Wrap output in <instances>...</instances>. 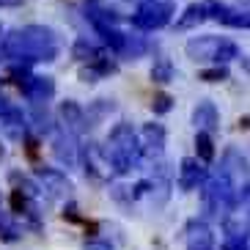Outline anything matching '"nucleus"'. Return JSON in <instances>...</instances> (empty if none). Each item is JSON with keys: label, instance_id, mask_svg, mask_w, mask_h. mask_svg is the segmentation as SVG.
Returning a JSON list of instances; mask_svg holds the SVG:
<instances>
[{"label": "nucleus", "instance_id": "nucleus-1", "mask_svg": "<svg viewBox=\"0 0 250 250\" xmlns=\"http://www.w3.org/2000/svg\"><path fill=\"white\" fill-rule=\"evenodd\" d=\"M61 55V36L47 25H25L0 39V61L8 63H52Z\"/></svg>", "mask_w": 250, "mask_h": 250}, {"label": "nucleus", "instance_id": "nucleus-2", "mask_svg": "<svg viewBox=\"0 0 250 250\" xmlns=\"http://www.w3.org/2000/svg\"><path fill=\"white\" fill-rule=\"evenodd\" d=\"M104 160H107V168L118 176H124L129 170L140 168L143 165V151H140V140L138 132L132 129V124H116L107 135V146H104Z\"/></svg>", "mask_w": 250, "mask_h": 250}, {"label": "nucleus", "instance_id": "nucleus-3", "mask_svg": "<svg viewBox=\"0 0 250 250\" xmlns=\"http://www.w3.org/2000/svg\"><path fill=\"white\" fill-rule=\"evenodd\" d=\"M184 52L195 63H228V61L242 58V50L231 39L220 36H192L184 44Z\"/></svg>", "mask_w": 250, "mask_h": 250}, {"label": "nucleus", "instance_id": "nucleus-4", "mask_svg": "<svg viewBox=\"0 0 250 250\" xmlns=\"http://www.w3.org/2000/svg\"><path fill=\"white\" fill-rule=\"evenodd\" d=\"M173 20V3L168 0H151V3H140L135 8V14L129 17L135 30L140 33H154V30L165 28Z\"/></svg>", "mask_w": 250, "mask_h": 250}, {"label": "nucleus", "instance_id": "nucleus-5", "mask_svg": "<svg viewBox=\"0 0 250 250\" xmlns=\"http://www.w3.org/2000/svg\"><path fill=\"white\" fill-rule=\"evenodd\" d=\"M206 6V17L212 22H220L226 28H245L250 30V8L242 6H228V3H220V0H204Z\"/></svg>", "mask_w": 250, "mask_h": 250}, {"label": "nucleus", "instance_id": "nucleus-6", "mask_svg": "<svg viewBox=\"0 0 250 250\" xmlns=\"http://www.w3.org/2000/svg\"><path fill=\"white\" fill-rule=\"evenodd\" d=\"M36 182L42 184L39 190H44L50 198H72L74 184L66 179V173H61L55 168H36Z\"/></svg>", "mask_w": 250, "mask_h": 250}, {"label": "nucleus", "instance_id": "nucleus-7", "mask_svg": "<svg viewBox=\"0 0 250 250\" xmlns=\"http://www.w3.org/2000/svg\"><path fill=\"white\" fill-rule=\"evenodd\" d=\"M138 140H140V151H143V162L160 160L162 151H165V126L162 124H143Z\"/></svg>", "mask_w": 250, "mask_h": 250}, {"label": "nucleus", "instance_id": "nucleus-8", "mask_svg": "<svg viewBox=\"0 0 250 250\" xmlns=\"http://www.w3.org/2000/svg\"><path fill=\"white\" fill-rule=\"evenodd\" d=\"M22 96L30 104H47L55 96V80L52 77H39V74H30L28 80L22 83Z\"/></svg>", "mask_w": 250, "mask_h": 250}, {"label": "nucleus", "instance_id": "nucleus-9", "mask_svg": "<svg viewBox=\"0 0 250 250\" xmlns=\"http://www.w3.org/2000/svg\"><path fill=\"white\" fill-rule=\"evenodd\" d=\"M220 170L231 179V184H234L236 190H242V184L250 182V165H248V160H245L236 148H228V151H226Z\"/></svg>", "mask_w": 250, "mask_h": 250}, {"label": "nucleus", "instance_id": "nucleus-10", "mask_svg": "<svg viewBox=\"0 0 250 250\" xmlns=\"http://www.w3.org/2000/svg\"><path fill=\"white\" fill-rule=\"evenodd\" d=\"M52 154L61 165H66V168H74L77 162H80V146H77V138L69 135L66 129H61L55 138H52Z\"/></svg>", "mask_w": 250, "mask_h": 250}, {"label": "nucleus", "instance_id": "nucleus-11", "mask_svg": "<svg viewBox=\"0 0 250 250\" xmlns=\"http://www.w3.org/2000/svg\"><path fill=\"white\" fill-rule=\"evenodd\" d=\"M58 124L61 129H66L69 135H83L85 132V113H83V107L74 99H66V102H61L58 107Z\"/></svg>", "mask_w": 250, "mask_h": 250}, {"label": "nucleus", "instance_id": "nucleus-12", "mask_svg": "<svg viewBox=\"0 0 250 250\" xmlns=\"http://www.w3.org/2000/svg\"><path fill=\"white\" fill-rule=\"evenodd\" d=\"M184 242H187V250H214L212 228L206 226L204 220L187 223V228H184Z\"/></svg>", "mask_w": 250, "mask_h": 250}, {"label": "nucleus", "instance_id": "nucleus-13", "mask_svg": "<svg viewBox=\"0 0 250 250\" xmlns=\"http://www.w3.org/2000/svg\"><path fill=\"white\" fill-rule=\"evenodd\" d=\"M206 168L201 165V160H192V157H187V160H182V165H179V187H182L184 192L190 190H198L201 184L206 182Z\"/></svg>", "mask_w": 250, "mask_h": 250}, {"label": "nucleus", "instance_id": "nucleus-14", "mask_svg": "<svg viewBox=\"0 0 250 250\" xmlns=\"http://www.w3.org/2000/svg\"><path fill=\"white\" fill-rule=\"evenodd\" d=\"M83 14H85V20L91 22L94 30L104 28V25H118V20H121L110 6H104L102 0H85L83 3Z\"/></svg>", "mask_w": 250, "mask_h": 250}, {"label": "nucleus", "instance_id": "nucleus-15", "mask_svg": "<svg viewBox=\"0 0 250 250\" xmlns=\"http://www.w3.org/2000/svg\"><path fill=\"white\" fill-rule=\"evenodd\" d=\"M192 124H195V129H204V132H214L220 126V113L212 99H201L192 107Z\"/></svg>", "mask_w": 250, "mask_h": 250}, {"label": "nucleus", "instance_id": "nucleus-16", "mask_svg": "<svg viewBox=\"0 0 250 250\" xmlns=\"http://www.w3.org/2000/svg\"><path fill=\"white\" fill-rule=\"evenodd\" d=\"M113 110H116L113 99H94L88 107H83V113H85V129H94V126H99Z\"/></svg>", "mask_w": 250, "mask_h": 250}, {"label": "nucleus", "instance_id": "nucleus-17", "mask_svg": "<svg viewBox=\"0 0 250 250\" xmlns=\"http://www.w3.org/2000/svg\"><path fill=\"white\" fill-rule=\"evenodd\" d=\"M148 50H151V44L146 42V36H132V33H126L124 47H121V52H118L116 58H121V61H140Z\"/></svg>", "mask_w": 250, "mask_h": 250}, {"label": "nucleus", "instance_id": "nucleus-18", "mask_svg": "<svg viewBox=\"0 0 250 250\" xmlns=\"http://www.w3.org/2000/svg\"><path fill=\"white\" fill-rule=\"evenodd\" d=\"M209 17H206V6H204V0L201 3H190V6L184 8V14L176 20V28L182 30H190V28H198L201 22H206Z\"/></svg>", "mask_w": 250, "mask_h": 250}, {"label": "nucleus", "instance_id": "nucleus-19", "mask_svg": "<svg viewBox=\"0 0 250 250\" xmlns=\"http://www.w3.org/2000/svg\"><path fill=\"white\" fill-rule=\"evenodd\" d=\"M72 55L80 61V63H91V61H96L99 55H104V52H102V47H96L94 42H88L85 36H80L72 44Z\"/></svg>", "mask_w": 250, "mask_h": 250}, {"label": "nucleus", "instance_id": "nucleus-20", "mask_svg": "<svg viewBox=\"0 0 250 250\" xmlns=\"http://www.w3.org/2000/svg\"><path fill=\"white\" fill-rule=\"evenodd\" d=\"M195 154H198L201 162H212L214 160L212 132H204V129H198V132H195Z\"/></svg>", "mask_w": 250, "mask_h": 250}, {"label": "nucleus", "instance_id": "nucleus-21", "mask_svg": "<svg viewBox=\"0 0 250 250\" xmlns=\"http://www.w3.org/2000/svg\"><path fill=\"white\" fill-rule=\"evenodd\" d=\"M30 121H33V126H36V132L42 135H50L55 126H52V118L50 113H47V104H33V110H30Z\"/></svg>", "mask_w": 250, "mask_h": 250}, {"label": "nucleus", "instance_id": "nucleus-22", "mask_svg": "<svg viewBox=\"0 0 250 250\" xmlns=\"http://www.w3.org/2000/svg\"><path fill=\"white\" fill-rule=\"evenodd\" d=\"M151 80L154 83H170L173 80V63H170L168 58H157L154 66H151Z\"/></svg>", "mask_w": 250, "mask_h": 250}, {"label": "nucleus", "instance_id": "nucleus-23", "mask_svg": "<svg viewBox=\"0 0 250 250\" xmlns=\"http://www.w3.org/2000/svg\"><path fill=\"white\" fill-rule=\"evenodd\" d=\"M231 74H228V69H226V63H214L212 69H201L198 72V80H204V83H226Z\"/></svg>", "mask_w": 250, "mask_h": 250}, {"label": "nucleus", "instance_id": "nucleus-24", "mask_svg": "<svg viewBox=\"0 0 250 250\" xmlns=\"http://www.w3.org/2000/svg\"><path fill=\"white\" fill-rule=\"evenodd\" d=\"M173 110V96L170 94H154V99H151V113L154 116H165V113Z\"/></svg>", "mask_w": 250, "mask_h": 250}, {"label": "nucleus", "instance_id": "nucleus-25", "mask_svg": "<svg viewBox=\"0 0 250 250\" xmlns=\"http://www.w3.org/2000/svg\"><path fill=\"white\" fill-rule=\"evenodd\" d=\"M236 206L242 209V212H245V217L250 220V184L239 190V198H236Z\"/></svg>", "mask_w": 250, "mask_h": 250}, {"label": "nucleus", "instance_id": "nucleus-26", "mask_svg": "<svg viewBox=\"0 0 250 250\" xmlns=\"http://www.w3.org/2000/svg\"><path fill=\"white\" fill-rule=\"evenodd\" d=\"M223 250H248V242H245V236H231L223 242Z\"/></svg>", "mask_w": 250, "mask_h": 250}, {"label": "nucleus", "instance_id": "nucleus-27", "mask_svg": "<svg viewBox=\"0 0 250 250\" xmlns=\"http://www.w3.org/2000/svg\"><path fill=\"white\" fill-rule=\"evenodd\" d=\"M85 250H113V245L102 242V239H91V242H85Z\"/></svg>", "mask_w": 250, "mask_h": 250}, {"label": "nucleus", "instance_id": "nucleus-28", "mask_svg": "<svg viewBox=\"0 0 250 250\" xmlns=\"http://www.w3.org/2000/svg\"><path fill=\"white\" fill-rule=\"evenodd\" d=\"M8 107H11V104H8V99H6L3 94H0V113H3V110H8Z\"/></svg>", "mask_w": 250, "mask_h": 250}, {"label": "nucleus", "instance_id": "nucleus-29", "mask_svg": "<svg viewBox=\"0 0 250 250\" xmlns=\"http://www.w3.org/2000/svg\"><path fill=\"white\" fill-rule=\"evenodd\" d=\"M22 0H0V6H20Z\"/></svg>", "mask_w": 250, "mask_h": 250}, {"label": "nucleus", "instance_id": "nucleus-30", "mask_svg": "<svg viewBox=\"0 0 250 250\" xmlns=\"http://www.w3.org/2000/svg\"><path fill=\"white\" fill-rule=\"evenodd\" d=\"M239 61H242V66H245V69H248V72H250V58H239Z\"/></svg>", "mask_w": 250, "mask_h": 250}, {"label": "nucleus", "instance_id": "nucleus-31", "mask_svg": "<svg viewBox=\"0 0 250 250\" xmlns=\"http://www.w3.org/2000/svg\"><path fill=\"white\" fill-rule=\"evenodd\" d=\"M3 157H6V148H3V146H0V160H3Z\"/></svg>", "mask_w": 250, "mask_h": 250}, {"label": "nucleus", "instance_id": "nucleus-32", "mask_svg": "<svg viewBox=\"0 0 250 250\" xmlns=\"http://www.w3.org/2000/svg\"><path fill=\"white\" fill-rule=\"evenodd\" d=\"M140 3H151V0H140Z\"/></svg>", "mask_w": 250, "mask_h": 250}]
</instances>
